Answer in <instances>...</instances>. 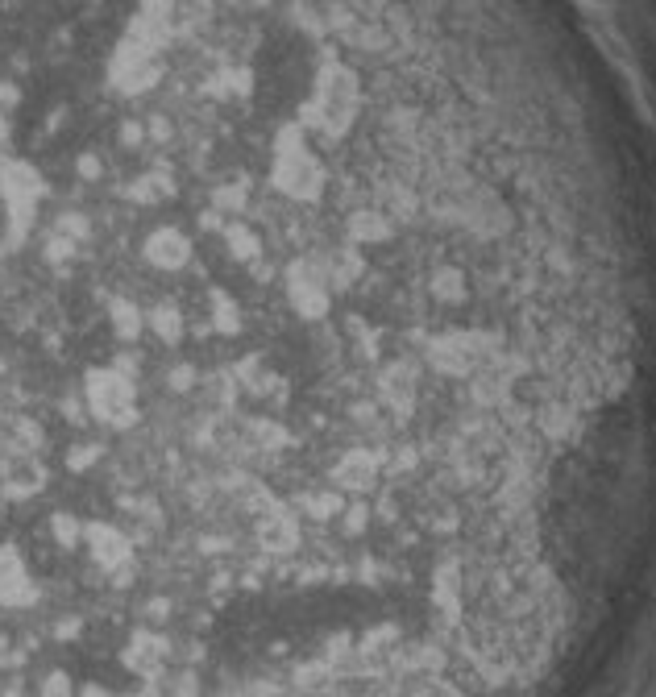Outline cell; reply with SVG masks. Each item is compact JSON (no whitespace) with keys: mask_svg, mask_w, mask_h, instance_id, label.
I'll return each mask as SVG.
<instances>
[{"mask_svg":"<svg viewBox=\"0 0 656 697\" xmlns=\"http://www.w3.org/2000/svg\"><path fill=\"white\" fill-rule=\"evenodd\" d=\"M108 320H113V332H117L125 345H133V341L142 337V308L133 299H125V295L108 299Z\"/></svg>","mask_w":656,"mask_h":697,"instance_id":"obj_5","label":"cell"},{"mask_svg":"<svg viewBox=\"0 0 656 697\" xmlns=\"http://www.w3.org/2000/svg\"><path fill=\"white\" fill-rule=\"evenodd\" d=\"M84 403L92 411V420L104 424L108 432H129L138 428V382H133L121 366H100L88 370L84 378Z\"/></svg>","mask_w":656,"mask_h":697,"instance_id":"obj_2","label":"cell"},{"mask_svg":"<svg viewBox=\"0 0 656 697\" xmlns=\"http://www.w3.org/2000/svg\"><path fill=\"white\" fill-rule=\"evenodd\" d=\"M208 303H212V328L216 332H237L241 328V308H237V299L225 291V287H212L208 291Z\"/></svg>","mask_w":656,"mask_h":697,"instance_id":"obj_6","label":"cell"},{"mask_svg":"<svg viewBox=\"0 0 656 697\" xmlns=\"http://www.w3.org/2000/svg\"><path fill=\"white\" fill-rule=\"evenodd\" d=\"M237 503H241V498H237ZM241 507H245V503H241ZM245 511H254V507H245ZM254 515H258V511H254ZM370 519H374V515H370V507H366V515H362V527H358V532H353V536H362L366 527H370ZM345 527H349V523H345Z\"/></svg>","mask_w":656,"mask_h":697,"instance_id":"obj_9","label":"cell"},{"mask_svg":"<svg viewBox=\"0 0 656 697\" xmlns=\"http://www.w3.org/2000/svg\"><path fill=\"white\" fill-rule=\"evenodd\" d=\"M337 249H333V254H337ZM333 254H324V258L295 254L283 266V295H287L291 312L299 320H324L328 312H333V287L337 283H333V274H328V266H333Z\"/></svg>","mask_w":656,"mask_h":697,"instance_id":"obj_3","label":"cell"},{"mask_svg":"<svg viewBox=\"0 0 656 697\" xmlns=\"http://www.w3.org/2000/svg\"><path fill=\"white\" fill-rule=\"evenodd\" d=\"M146 320H150V328L158 332L162 345H179V337H183V316H179V308H171V303H158L154 312H146Z\"/></svg>","mask_w":656,"mask_h":697,"instance_id":"obj_7","label":"cell"},{"mask_svg":"<svg viewBox=\"0 0 656 697\" xmlns=\"http://www.w3.org/2000/svg\"><path fill=\"white\" fill-rule=\"evenodd\" d=\"M142 262L162 274H179L196 262V237L187 225H158L142 241Z\"/></svg>","mask_w":656,"mask_h":697,"instance_id":"obj_4","label":"cell"},{"mask_svg":"<svg viewBox=\"0 0 656 697\" xmlns=\"http://www.w3.org/2000/svg\"><path fill=\"white\" fill-rule=\"evenodd\" d=\"M216 486H221V490H233L237 498H245V507H254V511H262V515L287 507L283 498H275V490H270L266 482H254V478H233V482H216ZM291 503H299V507H304V515L316 519V523H328V519L341 515V519L349 523V532H358V527H362V515H366V503H345L341 490H312V494H304V498H291Z\"/></svg>","mask_w":656,"mask_h":697,"instance_id":"obj_1","label":"cell"},{"mask_svg":"<svg viewBox=\"0 0 656 697\" xmlns=\"http://www.w3.org/2000/svg\"><path fill=\"white\" fill-rule=\"evenodd\" d=\"M191 378H196V370H191V366H179V370L171 374V386H175V390H191Z\"/></svg>","mask_w":656,"mask_h":697,"instance_id":"obj_8","label":"cell"}]
</instances>
